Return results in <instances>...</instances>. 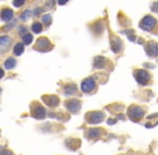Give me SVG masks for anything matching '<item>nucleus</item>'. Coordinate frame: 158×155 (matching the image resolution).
Wrapping results in <instances>:
<instances>
[{"instance_id":"1","label":"nucleus","mask_w":158,"mask_h":155,"mask_svg":"<svg viewBox=\"0 0 158 155\" xmlns=\"http://www.w3.org/2000/svg\"><path fill=\"white\" fill-rule=\"evenodd\" d=\"M157 25V21L155 17H153L151 15H146L142 18V21L140 23V28L145 30V31H152Z\"/></svg>"},{"instance_id":"2","label":"nucleus","mask_w":158,"mask_h":155,"mask_svg":"<svg viewBox=\"0 0 158 155\" xmlns=\"http://www.w3.org/2000/svg\"><path fill=\"white\" fill-rule=\"evenodd\" d=\"M145 114V111H144L143 108L139 107V106H131V107L128 109V116L133 121H137V120H141Z\"/></svg>"},{"instance_id":"3","label":"nucleus","mask_w":158,"mask_h":155,"mask_svg":"<svg viewBox=\"0 0 158 155\" xmlns=\"http://www.w3.org/2000/svg\"><path fill=\"white\" fill-rule=\"evenodd\" d=\"M94 88H96V79H94L93 77L85 79L80 84L81 92L86 93V94L91 93L92 91H94Z\"/></svg>"},{"instance_id":"4","label":"nucleus","mask_w":158,"mask_h":155,"mask_svg":"<svg viewBox=\"0 0 158 155\" xmlns=\"http://www.w3.org/2000/svg\"><path fill=\"white\" fill-rule=\"evenodd\" d=\"M104 117H105V114L103 112L93 111V112H90L86 116V120L89 124H98V123H101L104 120Z\"/></svg>"},{"instance_id":"5","label":"nucleus","mask_w":158,"mask_h":155,"mask_svg":"<svg viewBox=\"0 0 158 155\" xmlns=\"http://www.w3.org/2000/svg\"><path fill=\"white\" fill-rule=\"evenodd\" d=\"M135 80L141 85H146L149 82V80H151V75H149V73L146 70L142 69V70L137 71V73H135Z\"/></svg>"},{"instance_id":"6","label":"nucleus","mask_w":158,"mask_h":155,"mask_svg":"<svg viewBox=\"0 0 158 155\" xmlns=\"http://www.w3.org/2000/svg\"><path fill=\"white\" fill-rule=\"evenodd\" d=\"M51 49V42L49 41V39L47 38H39L37 40V43H36V50L40 52H46V51H49Z\"/></svg>"},{"instance_id":"7","label":"nucleus","mask_w":158,"mask_h":155,"mask_svg":"<svg viewBox=\"0 0 158 155\" xmlns=\"http://www.w3.org/2000/svg\"><path fill=\"white\" fill-rule=\"evenodd\" d=\"M65 106H66V108H67V110H68L69 112H72V113H77L81 108V104L78 99H72V100L66 101Z\"/></svg>"},{"instance_id":"8","label":"nucleus","mask_w":158,"mask_h":155,"mask_svg":"<svg viewBox=\"0 0 158 155\" xmlns=\"http://www.w3.org/2000/svg\"><path fill=\"white\" fill-rule=\"evenodd\" d=\"M42 100L48 104L49 107H52V108L57 107L59 104H60V99L55 95H49V96H46V97H42Z\"/></svg>"},{"instance_id":"9","label":"nucleus","mask_w":158,"mask_h":155,"mask_svg":"<svg viewBox=\"0 0 158 155\" xmlns=\"http://www.w3.org/2000/svg\"><path fill=\"white\" fill-rule=\"evenodd\" d=\"M46 115H47V111H46L45 107H42V106H36L35 109L33 110V116L34 117H36V119H45Z\"/></svg>"},{"instance_id":"10","label":"nucleus","mask_w":158,"mask_h":155,"mask_svg":"<svg viewBox=\"0 0 158 155\" xmlns=\"http://www.w3.org/2000/svg\"><path fill=\"white\" fill-rule=\"evenodd\" d=\"M146 53L148 56L156 57L158 56V43L156 42H149L147 48H146Z\"/></svg>"},{"instance_id":"11","label":"nucleus","mask_w":158,"mask_h":155,"mask_svg":"<svg viewBox=\"0 0 158 155\" xmlns=\"http://www.w3.org/2000/svg\"><path fill=\"white\" fill-rule=\"evenodd\" d=\"M110 48L113 50L114 53H119L120 50L122 49V42L119 38L112 39V43H110Z\"/></svg>"},{"instance_id":"12","label":"nucleus","mask_w":158,"mask_h":155,"mask_svg":"<svg viewBox=\"0 0 158 155\" xmlns=\"http://www.w3.org/2000/svg\"><path fill=\"white\" fill-rule=\"evenodd\" d=\"M13 15L14 13L11 9H3L1 11V20L3 22H9L13 18Z\"/></svg>"},{"instance_id":"13","label":"nucleus","mask_w":158,"mask_h":155,"mask_svg":"<svg viewBox=\"0 0 158 155\" xmlns=\"http://www.w3.org/2000/svg\"><path fill=\"white\" fill-rule=\"evenodd\" d=\"M105 63H106V58H105V57L96 56V58H94V64H93V66H94V68H96V69H102L104 67Z\"/></svg>"},{"instance_id":"14","label":"nucleus","mask_w":158,"mask_h":155,"mask_svg":"<svg viewBox=\"0 0 158 155\" xmlns=\"http://www.w3.org/2000/svg\"><path fill=\"white\" fill-rule=\"evenodd\" d=\"M77 92V87L75 84H71V85H66L64 87V95L65 96H73Z\"/></svg>"},{"instance_id":"15","label":"nucleus","mask_w":158,"mask_h":155,"mask_svg":"<svg viewBox=\"0 0 158 155\" xmlns=\"http://www.w3.org/2000/svg\"><path fill=\"white\" fill-rule=\"evenodd\" d=\"M11 38H9L8 36H2L0 38V48H1V51H4L8 46L11 43Z\"/></svg>"},{"instance_id":"16","label":"nucleus","mask_w":158,"mask_h":155,"mask_svg":"<svg viewBox=\"0 0 158 155\" xmlns=\"http://www.w3.org/2000/svg\"><path fill=\"white\" fill-rule=\"evenodd\" d=\"M101 134H102L101 128H91L88 131V137L91 138V139H98V138H100Z\"/></svg>"},{"instance_id":"17","label":"nucleus","mask_w":158,"mask_h":155,"mask_svg":"<svg viewBox=\"0 0 158 155\" xmlns=\"http://www.w3.org/2000/svg\"><path fill=\"white\" fill-rule=\"evenodd\" d=\"M4 68L8 69V70H10V69H13L16 66V60L13 58V57H9L8 59L4 62Z\"/></svg>"},{"instance_id":"18","label":"nucleus","mask_w":158,"mask_h":155,"mask_svg":"<svg viewBox=\"0 0 158 155\" xmlns=\"http://www.w3.org/2000/svg\"><path fill=\"white\" fill-rule=\"evenodd\" d=\"M13 52H14V55H16V56L22 55L24 52V43H16L14 49H13Z\"/></svg>"},{"instance_id":"19","label":"nucleus","mask_w":158,"mask_h":155,"mask_svg":"<svg viewBox=\"0 0 158 155\" xmlns=\"http://www.w3.org/2000/svg\"><path fill=\"white\" fill-rule=\"evenodd\" d=\"M22 39H23V43L26 45H29L32 42H33V35H30V33H27L26 35H24V36L22 37Z\"/></svg>"},{"instance_id":"20","label":"nucleus","mask_w":158,"mask_h":155,"mask_svg":"<svg viewBox=\"0 0 158 155\" xmlns=\"http://www.w3.org/2000/svg\"><path fill=\"white\" fill-rule=\"evenodd\" d=\"M42 25L40 24V23H38V22H36V23H34L33 26H32V30H33L35 33H40L42 31Z\"/></svg>"},{"instance_id":"21","label":"nucleus","mask_w":158,"mask_h":155,"mask_svg":"<svg viewBox=\"0 0 158 155\" xmlns=\"http://www.w3.org/2000/svg\"><path fill=\"white\" fill-rule=\"evenodd\" d=\"M30 15H32V11L30 10H25L24 12L20 15V17H21L22 21H27L30 17Z\"/></svg>"},{"instance_id":"22","label":"nucleus","mask_w":158,"mask_h":155,"mask_svg":"<svg viewBox=\"0 0 158 155\" xmlns=\"http://www.w3.org/2000/svg\"><path fill=\"white\" fill-rule=\"evenodd\" d=\"M41 20H42V23L48 26V25L51 24V22H52V16H51L50 14H46L42 16Z\"/></svg>"},{"instance_id":"23","label":"nucleus","mask_w":158,"mask_h":155,"mask_svg":"<svg viewBox=\"0 0 158 155\" xmlns=\"http://www.w3.org/2000/svg\"><path fill=\"white\" fill-rule=\"evenodd\" d=\"M103 29H104V25H103V23L102 22H98V24L96 25V28H94V31H96L98 35H100V33L103 31Z\"/></svg>"},{"instance_id":"24","label":"nucleus","mask_w":158,"mask_h":155,"mask_svg":"<svg viewBox=\"0 0 158 155\" xmlns=\"http://www.w3.org/2000/svg\"><path fill=\"white\" fill-rule=\"evenodd\" d=\"M16 23H18V21H16V20H13V21L11 22V23H9L8 25H6V27H4L3 29L6 30V31H8V30H10V29H12V28L14 27V25L16 24Z\"/></svg>"},{"instance_id":"25","label":"nucleus","mask_w":158,"mask_h":155,"mask_svg":"<svg viewBox=\"0 0 158 155\" xmlns=\"http://www.w3.org/2000/svg\"><path fill=\"white\" fill-rule=\"evenodd\" d=\"M18 33H20V35L23 37L24 35H26V33H27V28H26V27H24V26H21L20 28H18Z\"/></svg>"},{"instance_id":"26","label":"nucleus","mask_w":158,"mask_h":155,"mask_svg":"<svg viewBox=\"0 0 158 155\" xmlns=\"http://www.w3.org/2000/svg\"><path fill=\"white\" fill-rule=\"evenodd\" d=\"M0 155H13V153L9 150H4L1 149V152H0Z\"/></svg>"},{"instance_id":"27","label":"nucleus","mask_w":158,"mask_h":155,"mask_svg":"<svg viewBox=\"0 0 158 155\" xmlns=\"http://www.w3.org/2000/svg\"><path fill=\"white\" fill-rule=\"evenodd\" d=\"M25 4V1H13V6L18 8V7H22Z\"/></svg>"},{"instance_id":"28","label":"nucleus","mask_w":158,"mask_h":155,"mask_svg":"<svg viewBox=\"0 0 158 155\" xmlns=\"http://www.w3.org/2000/svg\"><path fill=\"white\" fill-rule=\"evenodd\" d=\"M41 12H42L41 8H36V9L34 10V15H35V16H38V15L40 14Z\"/></svg>"},{"instance_id":"29","label":"nucleus","mask_w":158,"mask_h":155,"mask_svg":"<svg viewBox=\"0 0 158 155\" xmlns=\"http://www.w3.org/2000/svg\"><path fill=\"white\" fill-rule=\"evenodd\" d=\"M54 6V1H48V2L46 3V8L47 9H52V7Z\"/></svg>"},{"instance_id":"30","label":"nucleus","mask_w":158,"mask_h":155,"mask_svg":"<svg viewBox=\"0 0 158 155\" xmlns=\"http://www.w3.org/2000/svg\"><path fill=\"white\" fill-rule=\"evenodd\" d=\"M115 123H116V120H115V119H109L107 121L108 125H112V124H115Z\"/></svg>"},{"instance_id":"31","label":"nucleus","mask_w":158,"mask_h":155,"mask_svg":"<svg viewBox=\"0 0 158 155\" xmlns=\"http://www.w3.org/2000/svg\"><path fill=\"white\" fill-rule=\"evenodd\" d=\"M128 38L130 41H135V36H129Z\"/></svg>"},{"instance_id":"32","label":"nucleus","mask_w":158,"mask_h":155,"mask_svg":"<svg viewBox=\"0 0 158 155\" xmlns=\"http://www.w3.org/2000/svg\"><path fill=\"white\" fill-rule=\"evenodd\" d=\"M158 116V113L157 114H152V115H149L148 116V119H153V117H157Z\"/></svg>"},{"instance_id":"33","label":"nucleus","mask_w":158,"mask_h":155,"mask_svg":"<svg viewBox=\"0 0 158 155\" xmlns=\"http://www.w3.org/2000/svg\"><path fill=\"white\" fill-rule=\"evenodd\" d=\"M118 119H121V120H123V119H125V116H123V115H118Z\"/></svg>"},{"instance_id":"34","label":"nucleus","mask_w":158,"mask_h":155,"mask_svg":"<svg viewBox=\"0 0 158 155\" xmlns=\"http://www.w3.org/2000/svg\"><path fill=\"white\" fill-rule=\"evenodd\" d=\"M155 4H156V7H158V2H156Z\"/></svg>"}]
</instances>
